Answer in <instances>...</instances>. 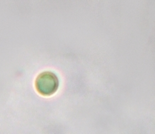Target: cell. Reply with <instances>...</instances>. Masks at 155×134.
<instances>
[{"instance_id": "1", "label": "cell", "mask_w": 155, "mask_h": 134, "mask_svg": "<svg viewBox=\"0 0 155 134\" xmlns=\"http://www.w3.org/2000/svg\"><path fill=\"white\" fill-rule=\"evenodd\" d=\"M59 79L56 74L51 71H44L39 74L35 80V88L41 95L49 97L58 91Z\"/></svg>"}]
</instances>
